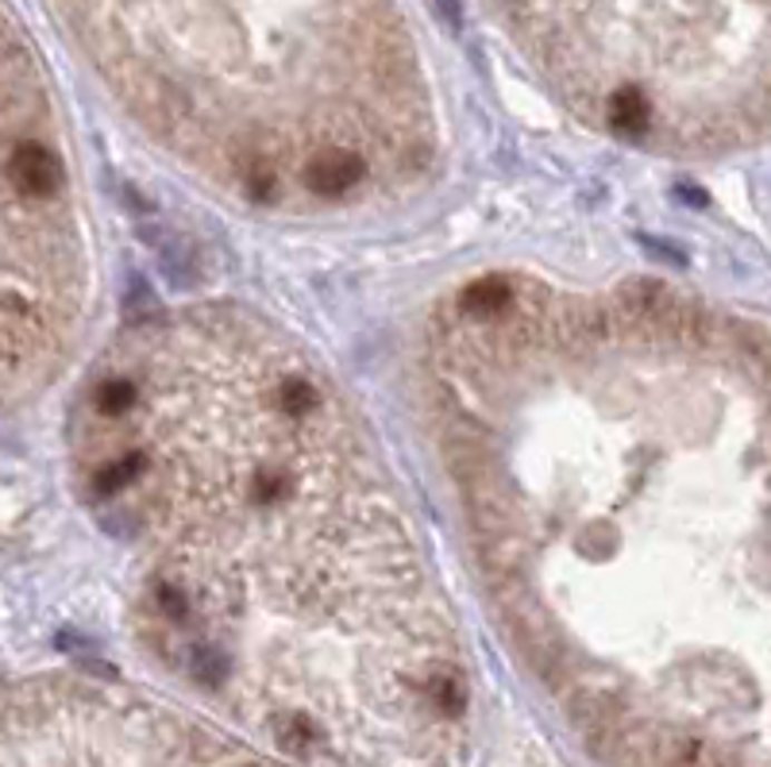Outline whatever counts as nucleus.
Segmentation results:
<instances>
[{
  "mask_svg": "<svg viewBox=\"0 0 771 767\" xmlns=\"http://www.w3.org/2000/svg\"><path fill=\"white\" fill-rule=\"evenodd\" d=\"M4 178H8V190L23 201H55L62 197L66 190V166L62 158L55 155L50 147L36 139H20L4 158Z\"/></svg>",
  "mask_w": 771,
  "mask_h": 767,
  "instance_id": "nucleus-1",
  "label": "nucleus"
}]
</instances>
